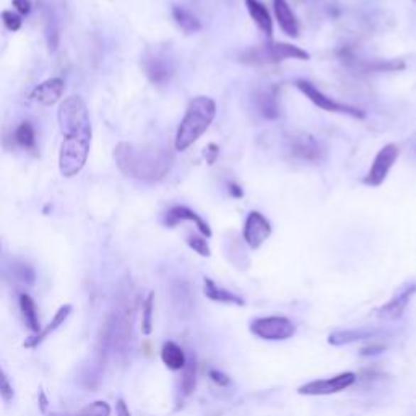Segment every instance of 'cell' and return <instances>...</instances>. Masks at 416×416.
<instances>
[{
    "label": "cell",
    "instance_id": "1",
    "mask_svg": "<svg viewBox=\"0 0 416 416\" xmlns=\"http://www.w3.org/2000/svg\"><path fill=\"white\" fill-rule=\"evenodd\" d=\"M58 121L64 137L59 155L60 173L65 177H74L85 166L92 145V121L85 101L77 94L65 98L59 108Z\"/></svg>",
    "mask_w": 416,
    "mask_h": 416
},
{
    "label": "cell",
    "instance_id": "2",
    "mask_svg": "<svg viewBox=\"0 0 416 416\" xmlns=\"http://www.w3.org/2000/svg\"><path fill=\"white\" fill-rule=\"evenodd\" d=\"M114 160L126 176L145 182L165 179L174 163L171 151L158 143L121 142L114 150Z\"/></svg>",
    "mask_w": 416,
    "mask_h": 416
},
{
    "label": "cell",
    "instance_id": "3",
    "mask_svg": "<svg viewBox=\"0 0 416 416\" xmlns=\"http://www.w3.org/2000/svg\"><path fill=\"white\" fill-rule=\"evenodd\" d=\"M217 116V103L208 97H197L190 101L187 111L177 128L174 147L177 151H184L204 135L212 126Z\"/></svg>",
    "mask_w": 416,
    "mask_h": 416
},
{
    "label": "cell",
    "instance_id": "4",
    "mask_svg": "<svg viewBox=\"0 0 416 416\" xmlns=\"http://www.w3.org/2000/svg\"><path fill=\"white\" fill-rule=\"evenodd\" d=\"M311 55L305 49L293 46L288 43H266L262 46L246 49L239 55V60L243 64L251 65H266V64H278L286 59L307 60Z\"/></svg>",
    "mask_w": 416,
    "mask_h": 416
},
{
    "label": "cell",
    "instance_id": "5",
    "mask_svg": "<svg viewBox=\"0 0 416 416\" xmlns=\"http://www.w3.org/2000/svg\"><path fill=\"white\" fill-rule=\"evenodd\" d=\"M296 88L305 94V97L317 106V108L327 111V112H336V114H346L355 117V119H363L364 112L358 108H353V106L348 104H341L339 101L332 99L327 94H324L320 89H317L312 83H309L306 80H296Z\"/></svg>",
    "mask_w": 416,
    "mask_h": 416
},
{
    "label": "cell",
    "instance_id": "6",
    "mask_svg": "<svg viewBox=\"0 0 416 416\" xmlns=\"http://www.w3.org/2000/svg\"><path fill=\"white\" fill-rule=\"evenodd\" d=\"M251 332L262 340H288L296 334L295 324L286 317H258L251 324Z\"/></svg>",
    "mask_w": 416,
    "mask_h": 416
},
{
    "label": "cell",
    "instance_id": "7",
    "mask_svg": "<svg viewBox=\"0 0 416 416\" xmlns=\"http://www.w3.org/2000/svg\"><path fill=\"white\" fill-rule=\"evenodd\" d=\"M142 69L153 85H166L174 75V62L165 50H150L143 55Z\"/></svg>",
    "mask_w": 416,
    "mask_h": 416
},
{
    "label": "cell",
    "instance_id": "8",
    "mask_svg": "<svg viewBox=\"0 0 416 416\" xmlns=\"http://www.w3.org/2000/svg\"><path fill=\"white\" fill-rule=\"evenodd\" d=\"M398 155H400V150H398L397 145L389 143L385 145V147H382L379 150V153L376 155L373 165H371L366 177H364V182L371 185V187H379V185L385 181L387 176H389L393 163L397 161Z\"/></svg>",
    "mask_w": 416,
    "mask_h": 416
},
{
    "label": "cell",
    "instance_id": "9",
    "mask_svg": "<svg viewBox=\"0 0 416 416\" xmlns=\"http://www.w3.org/2000/svg\"><path fill=\"white\" fill-rule=\"evenodd\" d=\"M355 373H343L330 379L309 382L306 385H301L300 389H297V393H301V395H330V393H339L348 389V387L355 384Z\"/></svg>",
    "mask_w": 416,
    "mask_h": 416
},
{
    "label": "cell",
    "instance_id": "10",
    "mask_svg": "<svg viewBox=\"0 0 416 416\" xmlns=\"http://www.w3.org/2000/svg\"><path fill=\"white\" fill-rule=\"evenodd\" d=\"M288 151L295 160L317 163L322 160V148L316 138L309 133H295L288 138Z\"/></svg>",
    "mask_w": 416,
    "mask_h": 416
},
{
    "label": "cell",
    "instance_id": "11",
    "mask_svg": "<svg viewBox=\"0 0 416 416\" xmlns=\"http://www.w3.org/2000/svg\"><path fill=\"white\" fill-rule=\"evenodd\" d=\"M272 234V224L261 212H251L246 218L243 236L252 249H258Z\"/></svg>",
    "mask_w": 416,
    "mask_h": 416
},
{
    "label": "cell",
    "instance_id": "12",
    "mask_svg": "<svg viewBox=\"0 0 416 416\" xmlns=\"http://www.w3.org/2000/svg\"><path fill=\"white\" fill-rule=\"evenodd\" d=\"M182 221H192L197 224V228H199V231L205 236V238H210L212 236V229L208 226V223H205L202 220L200 215H197L194 210H190L187 207H174L171 208L170 212L166 213V218H165V223L166 226L174 228L177 226L179 223Z\"/></svg>",
    "mask_w": 416,
    "mask_h": 416
},
{
    "label": "cell",
    "instance_id": "13",
    "mask_svg": "<svg viewBox=\"0 0 416 416\" xmlns=\"http://www.w3.org/2000/svg\"><path fill=\"white\" fill-rule=\"evenodd\" d=\"M64 89H65L64 80H60V78H49V80H46L33 89L31 99L36 101L38 104L53 106L62 98Z\"/></svg>",
    "mask_w": 416,
    "mask_h": 416
},
{
    "label": "cell",
    "instance_id": "14",
    "mask_svg": "<svg viewBox=\"0 0 416 416\" xmlns=\"http://www.w3.org/2000/svg\"><path fill=\"white\" fill-rule=\"evenodd\" d=\"M415 291H416L415 285L408 286V288L403 290L402 293H398L395 297H392L385 306H382L378 311V316L387 320L400 319L403 316L405 309H407V306L410 305V301H412Z\"/></svg>",
    "mask_w": 416,
    "mask_h": 416
},
{
    "label": "cell",
    "instance_id": "15",
    "mask_svg": "<svg viewBox=\"0 0 416 416\" xmlns=\"http://www.w3.org/2000/svg\"><path fill=\"white\" fill-rule=\"evenodd\" d=\"M70 312H72V305H64V306H60V307H59V311L54 314L53 320H50V322L48 324V327L41 329V330L38 332V334H36L35 336H31V339H28V340L23 343V346H25V348H30V350H33V348H36V346L41 345V343H43L44 340H46L50 334H53V332L58 330V329L60 327V325L64 324L67 319H69Z\"/></svg>",
    "mask_w": 416,
    "mask_h": 416
},
{
    "label": "cell",
    "instance_id": "16",
    "mask_svg": "<svg viewBox=\"0 0 416 416\" xmlns=\"http://www.w3.org/2000/svg\"><path fill=\"white\" fill-rule=\"evenodd\" d=\"M273 12L285 35L291 38L300 36V23H297L293 10L286 0H273Z\"/></svg>",
    "mask_w": 416,
    "mask_h": 416
},
{
    "label": "cell",
    "instance_id": "17",
    "mask_svg": "<svg viewBox=\"0 0 416 416\" xmlns=\"http://www.w3.org/2000/svg\"><path fill=\"white\" fill-rule=\"evenodd\" d=\"M256 106H257L258 114L266 117V119L268 121L278 119L280 112H282L275 88L261 89V92L256 94Z\"/></svg>",
    "mask_w": 416,
    "mask_h": 416
},
{
    "label": "cell",
    "instance_id": "18",
    "mask_svg": "<svg viewBox=\"0 0 416 416\" xmlns=\"http://www.w3.org/2000/svg\"><path fill=\"white\" fill-rule=\"evenodd\" d=\"M246 7H247V12H249L251 15L252 21L257 25L258 30H261L267 38H272L273 21L266 5H263L261 0H246Z\"/></svg>",
    "mask_w": 416,
    "mask_h": 416
},
{
    "label": "cell",
    "instance_id": "19",
    "mask_svg": "<svg viewBox=\"0 0 416 416\" xmlns=\"http://www.w3.org/2000/svg\"><path fill=\"white\" fill-rule=\"evenodd\" d=\"M173 18L176 21V25L187 35H192V33L202 30L200 20L190 10L182 7V5H173Z\"/></svg>",
    "mask_w": 416,
    "mask_h": 416
},
{
    "label": "cell",
    "instance_id": "20",
    "mask_svg": "<svg viewBox=\"0 0 416 416\" xmlns=\"http://www.w3.org/2000/svg\"><path fill=\"white\" fill-rule=\"evenodd\" d=\"M161 359L165 363V366L171 371H179L185 366V358L182 348L176 345L174 341H166L161 348Z\"/></svg>",
    "mask_w": 416,
    "mask_h": 416
},
{
    "label": "cell",
    "instance_id": "21",
    "mask_svg": "<svg viewBox=\"0 0 416 416\" xmlns=\"http://www.w3.org/2000/svg\"><path fill=\"white\" fill-rule=\"evenodd\" d=\"M20 311L21 316H23L25 322L28 325V329L31 332L38 334L41 330V324H39V316H38V307L36 302L33 301V297L30 295H20Z\"/></svg>",
    "mask_w": 416,
    "mask_h": 416
},
{
    "label": "cell",
    "instance_id": "22",
    "mask_svg": "<svg viewBox=\"0 0 416 416\" xmlns=\"http://www.w3.org/2000/svg\"><path fill=\"white\" fill-rule=\"evenodd\" d=\"M205 295L213 301L233 302V305H244V301L241 300V297L231 295L229 291L220 288V286H217L210 278H205Z\"/></svg>",
    "mask_w": 416,
    "mask_h": 416
},
{
    "label": "cell",
    "instance_id": "23",
    "mask_svg": "<svg viewBox=\"0 0 416 416\" xmlns=\"http://www.w3.org/2000/svg\"><path fill=\"white\" fill-rule=\"evenodd\" d=\"M15 142L20 145L21 148H26V150H31L36 147V133H35V128H33L31 122H21L18 128H16L15 132Z\"/></svg>",
    "mask_w": 416,
    "mask_h": 416
},
{
    "label": "cell",
    "instance_id": "24",
    "mask_svg": "<svg viewBox=\"0 0 416 416\" xmlns=\"http://www.w3.org/2000/svg\"><path fill=\"white\" fill-rule=\"evenodd\" d=\"M184 374H182V382H181V389L184 395H190L195 389V382H197V363L195 358L192 356L189 361H185Z\"/></svg>",
    "mask_w": 416,
    "mask_h": 416
},
{
    "label": "cell",
    "instance_id": "25",
    "mask_svg": "<svg viewBox=\"0 0 416 416\" xmlns=\"http://www.w3.org/2000/svg\"><path fill=\"white\" fill-rule=\"evenodd\" d=\"M363 339H368V334L364 330H346L332 334L329 343H332V345H343V343H351Z\"/></svg>",
    "mask_w": 416,
    "mask_h": 416
},
{
    "label": "cell",
    "instance_id": "26",
    "mask_svg": "<svg viewBox=\"0 0 416 416\" xmlns=\"http://www.w3.org/2000/svg\"><path fill=\"white\" fill-rule=\"evenodd\" d=\"M44 16H46V38H48V44L50 50H55L59 44V30H58V23H55V18L53 12L49 9L44 10Z\"/></svg>",
    "mask_w": 416,
    "mask_h": 416
},
{
    "label": "cell",
    "instance_id": "27",
    "mask_svg": "<svg viewBox=\"0 0 416 416\" xmlns=\"http://www.w3.org/2000/svg\"><path fill=\"white\" fill-rule=\"evenodd\" d=\"M153 302H155V293H150L143 302V314H142L143 335H150L151 330H153Z\"/></svg>",
    "mask_w": 416,
    "mask_h": 416
},
{
    "label": "cell",
    "instance_id": "28",
    "mask_svg": "<svg viewBox=\"0 0 416 416\" xmlns=\"http://www.w3.org/2000/svg\"><path fill=\"white\" fill-rule=\"evenodd\" d=\"M111 415V407L106 402H93L88 405L87 408H83L77 416H109Z\"/></svg>",
    "mask_w": 416,
    "mask_h": 416
},
{
    "label": "cell",
    "instance_id": "29",
    "mask_svg": "<svg viewBox=\"0 0 416 416\" xmlns=\"http://www.w3.org/2000/svg\"><path fill=\"white\" fill-rule=\"evenodd\" d=\"M13 385L10 384V379L7 378V374H5V371L0 368V397H2V400L5 403H10L13 400Z\"/></svg>",
    "mask_w": 416,
    "mask_h": 416
},
{
    "label": "cell",
    "instance_id": "30",
    "mask_svg": "<svg viewBox=\"0 0 416 416\" xmlns=\"http://www.w3.org/2000/svg\"><path fill=\"white\" fill-rule=\"evenodd\" d=\"M2 21L9 31H18L21 28V23H23L21 16L13 13V12H10V10H5V12H2Z\"/></svg>",
    "mask_w": 416,
    "mask_h": 416
},
{
    "label": "cell",
    "instance_id": "31",
    "mask_svg": "<svg viewBox=\"0 0 416 416\" xmlns=\"http://www.w3.org/2000/svg\"><path fill=\"white\" fill-rule=\"evenodd\" d=\"M187 244L192 247V249L197 252V254L208 257L210 256V247H208L207 241L202 238V236H190Z\"/></svg>",
    "mask_w": 416,
    "mask_h": 416
},
{
    "label": "cell",
    "instance_id": "32",
    "mask_svg": "<svg viewBox=\"0 0 416 416\" xmlns=\"http://www.w3.org/2000/svg\"><path fill=\"white\" fill-rule=\"evenodd\" d=\"M13 7L18 10V13L21 15H30L31 12V2L30 0H12Z\"/></svg>",
    "mask_w": 416,
    "mask_h": 416
},
{
    "label": "cell",
    "instance_id": "33",
    "mask_svg": "<svg viewBox=\"0 0 416 416\" xmlns=\"http://www.w3.org/2000/svg\"><path fill=\"white\" fill-rule=\"evenodd\" d=\"M116 416H131V410H128L127 403H126V400H124V398H117Z\"/></svg>",
    "mask_w": 416,
    "mask_h": 416
},
{
    "label": "cell",
    "instance_id": "34",
    "mask_svg": "<svg viewBox=\"0 0 416 416\" xmlns=\"http://www.w3.org/2000/svg\"><path fill=\"white\" fill-rule=\"evenodd\" d=\"M20 277L25 280V282L31 283L33 280H35V273H33V270L28 267V266H21L20 267Z\"/></svg>",
    "mask_w": 416,
    "mask_h": 416
},
{
    "label": "cell",
    "instance_id": "35",
    "mask_svg": "<svg viewBox=\"0 0 416 416\" xmlns=\"http://www.w3.org/2000/svg\"><path fill=\"white\" fill-rule=\"evenodd\" d=\"M210 376H212V379L215 381V382H218V384L220 385H226L228 382H229V379H228V376H224V374H221L220 371H212L210 373Z\"/></svg>",
    "mask_w": 416,
    "mask_h": 416
},
{
    "label": "cell",
    "instance_id": "36",
    "mask_svg": "<svg viewBox=\"0 0 416 416\" xmlns=\"http://www.w3.org/2000/svg\"><path fill=\"white\" fill-rule=\"evenodd\" d=\"M38 402H39V412L46 413L48 412V397H46V393H44V390H39Z\"/></svg>",
    "mask_w": 416,
    "mask_h": 416
},
{
    "label": "cell",
    "instance_id": "37",
    "mask_svg": "<svg viewBox=\"0 0 416 416\" xmlns=\"http://www.w3.org/2000/svg\"><path fill=\"white\" fill-rule=\"evenodd\" d=\"M229 192H231L234 197H243V190H241L238 185H229Z\"/></svg>",
    "mask_w": 416,
    "mask_h": 416
}]
</instances>
